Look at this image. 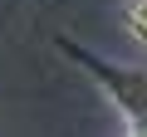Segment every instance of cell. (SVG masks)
<instances>
[{
  "mask_svg": "<svg viewBox=\"0 0 147 137\" xmlns=\"http://www.w3.org/2000/svg\"><path fill=\"white\" fill-rule=\"evenodd\" d=\"M59 54L79 68V74H88V83L108 98V108L118 113L123 132L132 137H147V68L137 64H118L98 49H84V44H74V39H59Z\"/></svg>",
  "mask_w": 147,
  "mask_h": 137,
  "instance_id": "obj_1",
  "label": "cell"
},
{
  "mask_svg": "<svg viewBox=\"0 0 147 137\" xmlns=\"http://www.w3.org/2000/svg\"><path fill=\"white\" fill-rule=\"evenodd\" d=\"M123 34L147 54V0H127L123 5Z\"/></svg>",
  "mask_w": 147,
  "mask_h": 137,
  "instance_id": "obj_2",
  "label": "cell"
}]
</instances>
